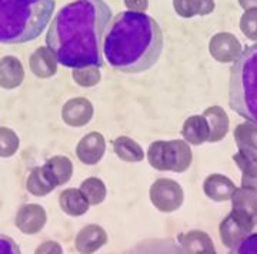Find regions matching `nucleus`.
I'll return each mask as SVG.
<instances>
[{
  "instance_id": "f257e3e1",
  "label": "nucleus",
  "mask_w": 257,
  "mask_h": 254,
  "mask_svg": "<svg viewBox=\"0 0 257 254\" xmlns=\"http://www.w3.org/2000/svg\"><path fill=\"white\" fill-rule=\"evenodd\" d=\"M111 10L103 0H74L57 12L46 35L47 49L66 67H100Z\"/></svg>"
},
{
  "instance_id": "f03ea898",
  "label": "nucleus",
  "mask_w": 257,
  "mask_h": 254,
  "mask_svg": "<svg viewBox=\"0 0 257 254\" xmlns=\"http://www.w3.org/2000/svg\"><path fill=\"white\" fill-rule=\"evenodd\" d=\"M162 52V29L155 19L143 12H121L104 32L103 55L117 72H146L157 63Z\"/></svg>"
},
{
  "instance_id": "7ed1b4c3",
  "label": "nucleus",
  "mask_w": 257,
  "mask_h": 254,
  "mask_svg": "<svg viewBox=\"0 0 257 254\" xmlns=\"http://www.w3.org/2000/svg\"><path fill=\"white\" fill-rule=\"evenodd\" d=\"M55 6L56 0H0V43L18 45L40 36Z\"/></svg>"
},
{
  "instance_id": "20e7f679",
  "label": "nucleus",
  "mask_w": 257,
  "mask_h": 254,
  "mask_svg": "<svg viewBox=\"0 0 257 254\" xmlns=\"http://www.w3.org/2000/svg\"><path fill=\"white\" fill-rule=\"evenodd\" d=\"M229 103L240 117L257 123V45L247 47L234 60L230 70Z\"/></svg>"
},
{
  "instance_id": "39448f33",
  "label": "nucleus",
  "mask_w": 257,
  "mask_h": 254,
  "mask_svg": "<svg viewBox=\"0 0 257 254\" xmlns=\"http://www.w3.org/2000/svg\"><path fill=\"white\" fill-rule=\"evenodd\" d=\"M147 160L160 172H186L192 164V149L186 140H157L149 147Z\"/></svg>"
},
{
  "instance_id": "423d86ee",
  "label": "nucleus",
  "mask_w": 257,
  "mask_h": 254,
  "mask_svg": "<svg viewBox=\"0 0 257 254\" xmlns=\"http://www.w3.org/2000/svg\"><path fill=\"white\" fill-rule=\"evenodd\" d=\"M257 224V216L247 210L233 207L220 223V237L223 244L231 248L240 240L253 233Z\"/></svg>"
},
{
  "instance_id": "0eeeda50",
  "label": "nucleus",
  "mask_w": 257,
  "mask_h": 254,
  "mask_svg": "<svg viewBox=\"0 0 257 254\" xmlns=\"http://www.w3.org/2000/svg\"><path fill=\"white\" fill-rule=\"evenodd\" d=\"M150 200L157 210L172 213L183 206L184 191L182 186L172 179H159L150 187Z\"/></svg>"
},
{
  "instance_id": "6e6552de",
  "label": "nucleus",
  "mask_w": 257,
  "mask_h": 254,
  "mask_svg": "<svg viewBox=\"0 0 257 254\" xmlns=\"http://www.w3.org/2000/svg\"><path fill=\"white\" fill-rule=\"evenodd\" d=\"M209 50L213 59L221 63L234 62L241 55V43L231 33H217L210 39Z\"/></svg>"
},
{
  "instance_id": "1a4fd4ad",
  "label": "nucleus",
  "mask_w": 257,
  "mask_h": 254,
  "mask_svg": "<svg viewBox=\"0 0 257 254\" xmlns=\"http://www.w3.org/2000/svg\"><path fill=\"white\" fill-rule=\"evenodd\" d=\"M106 152V140L101 133H87L76 146V156L84 164H97Z\"/></svg>"
},
{
  "instance_id": "9d476101",
  "label": "nucleus",
  "mask_w": 257,
  "mask_h": 254,
  "mask_svg": "<svg viewBox=\"0 0 257 254\" xmlns=\"http://www.w3.org/2000/svg\"><path fill=\"white\" fill-rule=\"evenodd\" d=\"M47 221V214L40 204H26L18 210L16 226L26 234L39 233Z\"/></svg>"
},
{
  "instance_id": "9b49d317",
  "label": "nucleus",
  "mask_w": 257,
  "mask_h": 254,
  "mask_svg": "<svg viewBox=\"0 0 257 254\" xmlns=\"http://www.w3.org/2000/svg\"><path fill=\"white\" fill-rule=\"evenodd\" d=\"M93 104L84 97H74L66 101L62 109L64 123L72 127L86 126L93 118Z\"/></svg>"
},
{
  "instance_id": "f8f14e48",
  "label": "nucleus",
  "mask_w": 257,
  "mask_h": 254,
  "mask_svg": "<svg viewBox=\"0 0 257 254\" xmlns=\"http://www.w3.org/2000/svg\"><path fill=\"white\" fill-rule=\"evenodd\" d=\"M107 243V233L99 224L83 227L74 240V247L80 254H93Z\"/></svg>"
},
{
  "instance_id": "ddd939ff",
  "label": "nucleus",
  "mask_w": 257,
  "mask_h": 254,
  "mask_svg": "<svg viewBox=\"0 0 257 254\" xmlns=\"http://www.w3.org/2000/svg\"><path fill=\"white\" fill-rule=\"evenodd\" d=\"M236 184L231 179L223 174H210L203 182V191L204 194L213 201H227L231 199L233 193L236 191Z\"/></svg>"
},
{
  "instance_id": "4468645a",
  "label": "nucleus",
  "mask_w": 257,
  "mask_h": 254,
  "mask_svg": "<svg viewBox=\"0 0 257 254\" xmlns=\"http://www.w3.org/2000/svg\"><path fill=\"white\" fill-rule=\"evenodd\" d=\"M179 245L184 254H206L216 251L211 237L202 230H192L179 234Z\"/></svg>"
},
{
  "instance_id": "2eb2a0df",
  "label": "nucleus",
  "mask_w": 257,
  "mask_h": 254,
  "mask_svg": "<svg viewBox=\"0 0 257 254\" xmlns=\"http://www.w3.org/2000/svg\"><path fill=\"white\" fill-rule=\"evenodd\" d=\"M203 117L207 120L209 130H210L209 142L211 143L220 142L229 133V116L226 110L220 106H211L209 109H206L203 111Z\"/></svg>"
},
{
  "instance_id": "dca6fc26",
  "label": "nucleus",
  "mask_w": 257,
  "mask_h": 254,
  "mask_svg": "<svg viewBox=\"0 0 257 254\" xmlns=\"http://www.w3.org/2000/svg\"><path fill=\"white\" fill-rule=\"evenodd\" d=\"M124 254H184L172 238H150L138 243Z\"/></svg>"
},
{
  "instance_id": "f3484780",
  "label": "nucleus",
  "mask_w": 257,
  "mask_h": 254,
  "mask_svg": "<svg viewBox=\"0 0 257 254\" xmlns=\"http://www.w3.org/2000/svg\"><path fill=\"white\" fill-rule=\"evenodd\" d=\"M42 167L56 187L66 184L73 176V163L64 156H55L49 159Z\"/></svg>"
},
{
  "instance_id": "a211bd4d",
  "label": "nucleus",
  "mask_w": 257,
  "mask_h": 254,
  "mask_svg": "<svg viewBox=\"0 0 257 254\" xmlns=\"http://www.w3.org/2000/svg\"><path fill=\"white\" fill-rule=\"evenodd\" d=\"M234 140L239 152L247 157L257 159V123L246 121L234 129Z\"/></svg>"
},
{
  "instance_id": "6ab92c4d",
  "label": "nucleus",
  "mask_w": 257,
  "mask_h": 254,
  "mask_svg": "<svg viewBox=\"0 0 257 254\" xmlns=\"http://www.w3.org/2000/svg\"><path fill=\"white\" fill-rule=\"evenodd\" d=\"M209 135H210L209 124L207 120L203 117V114L186 118L182 127V136L190 145L199 146L203 145L204 142H209Z\"/></svg>"
},
{
  "instance_id": "aec40b11",
  "label": "nucleus",
  "mask_w": 257,
  "mask_h": 254,
  "mask_svg": "<svg viewBox=\"0 0 257 254\" xmlns=\"http://www.w3.org/2000/svg\"><path fill=\"white\" fill-rule=\"evenodd\" d=\"M59 203H60V207L64 213L72 217L82 216L90 207L89 201L84 197L80 189H74V187L62 191L60 197H59Z\"/></svg>"
},
{
  "instance_id": "412c9836",
  "label": "nucleus",
  "mask_w": 257,
  "mask_h": 254,
  "mask_svg": "<svg viewBox=\"0 0 257 254\" xmlns=\"http://www.w3.org/2000/svg\"><path fill=\"white\" fill-rule=\"evenodd\" d=\"M30 69L42 79L52 77L57 72V60L47 47H40L30 57Z\"/></svg>"
},
{
  "instance_id": "4be33fe9",
  "label": "nucleus",
  "mask_w": 257,
  "mask_h": 254,
  "mask_svg": "<svg viewBox=\"0 0 257 254\" xmlns=\"http://www.w3.org/2000/svg\"><path fill=\"white\" fill-rule=\"evenodd\" d=\"M113 152L123 162L136 163L145 159V152L138 142L127 136H120L113 140Z\"/></svg>"
},
{
  "instance_id": "5701e85b",
  "label": "nucleus",
  "mask_w": 257,
  "mask_h": 254,
  "mask_svg": "<svg viewBox=\"0 0 257 254\" xmlns=\"http://www.w3.org/2000/svg\"><path fill=\"white\" fill-rule=\"evenodd\" d=\"M25 77L23 67L16 57H5L0 60V86L12 89L19 86Z\"/></svg>"
},
{
  "instance_id": "b1692460",
  "label": "nucleus",
  "mask_w": 257,
  "mask_h": 254,
  "mask_svg": "<svg viewBox=\"0 0 257 254\" xmlns=\"http://www.w3.org/2000/svg\"><path fill=\"white\" fill-rule=\"evenodd\" d=\"M176 13L182 18L206 16L214 10L213 0H173Z\"/></svg>"
},
{
  "instance_id": "393cba45",
  "label": "nucleus",
  "mask_w": 257,
  "mask_h": 254,
  "mask_svg": "<svg viewBox=\"0 0 257 254\" xmlns=\"http://www.w3.org/2000/svg\"><path fill=\"white\" fill-rule=\"evenodd\" d=\"M26 187L33 196H39V197L46 196L56 189V186L49 179V176L43 170V167H35L30 172Z\"/></svg>"
},
{
  "instance_id": "a878e982",
  "label": "nucleus",
  "mask_w": 257,
  "mask_h": 254,
  "mask_svg": "<svg viewBox=\"0 0 257 254\" xmlns=\"http://www.w3.org/2000/svg\"><path fill=\"white\" fill-rule=\"evenodd\" d=\"M233 160L241 172V186L257 190V159L247 157L241 152H237L233 156Z\"/></svg>"
},
{
  "instance_id": "bb28decb",
  "label": "nucleus",
  "mask_w": 257,
  "mask_h": 254,
  "mask_svg": "<svg viewBox=\"0 0 257 254\" xmlns=\"http://www.w3.org/2000/svg\"><path fill=\"white\" fill-rule=\"evenodd\" d=\"M80 191L84 194L90 206H97L106 199V186L97 177H89L80 184Z\"/></svg>"
},
{
  "instance_id": "cd10ccee",
  "label": "nucleus",
  "mask_w": 257,
  "mask_h": 254,
  "mask_svg": "<svg viewBox=\"0 0 257 254\" xmlns=\"http://www.w3.org/2000/svg\"><path fill=\"white\" fill-rule=\"evenodd\" d=\"M231 206L244 209L257 216V190L251 187L241 186L240 189H236V191L231 196Z\"/></svg>"
},
{
  "instance_id": "c85d7f7f",
  "label": "nucleus",
  "mask_w": 257,
  "mask_h": 254,
  "mask_svg": "<svg viewBox=\"0 0 257 254\" xmlns=\"http://www.w3.org/2000/svg\"><path fill=\"white\" fill-rule=\"evenodd\" d=\"M73 79L82 87H93L99 84L101 80V74L99 67L96 66H86L73 69Z\"/></svg>"
},
{
  "instance_id": "c756f323",
  "label": "nucleus",
  "mask_w": 257,
  "mask_h": 254,
  "mask_svg": "<svg viewBox=\"0 0 257 254\" xmlns=\"http://www.w3.org/2000/svg\"><path fill=\"white\" fill-rule=\"evenodd\" d=\"M19 147V139L16 133L6 127H0V156L9 157L15 155Z\"/></svg>"
},
{
  "instance_id": "7c9ffc66",
  "label": "nucleus",
  "mask_w": 257,
  "mask_h": 254,
  "mask_svg": "<svg viewBox=\"0 0 257 254\" xmlns=\"http://www.w3.org/2000/svg\"><path fill=\"white\" fill-rule=\"evenodd\" d=\"M240 30L247 39L257 42V9H248L243 13L240 19Z\"/></svg>"
},
{
  "instance_id": "2f4dec72",
  "label": "nucleus",
  "mask_w": 257,
  "mask_h": 254,
  "mask_svg": "<svg viewBox=\"0 0 257 254\" xmlns=\"http://www.w3.org/2000/svg\"><path fill=\"white\" fill-rule=\"evenodd\" d=\"M229 254H257V233H250L230 248Z\"/></svg>"
},
{
  "instance_id": "473e14b6",
  "label": "nucleus",
  "mask_w": 257,
  "mask_h": 254,
  "mask_svg": "<svg viewBox=\"0 0 257 254\" xmlns=\"http://www.w3.org/2000/svg\"><path fill=\"white\" fill-rule=\"evenodd\" d=\"M0 254H22V251L13 238L0 234Z\"/></svg>"
},
{
  "instance_id": "72a5a7b5",
  "label": "nucleus",
  "mask_w": 257,
  "mask_h": 254,
  "mask_svg": "<svg viewBox=\"0 0 257 254\" xmlns=\"http://www.w3.org/2000/svg\"><path fill=\"white\" fill-rule=\"evenodd\" d=\"M35 254H63V248L57 241H45L36 248Z\"/></svg>"
},
{
  "instance_id": "f704fd0d",
  "label": "nucleus",
  "mask_w": 257,
  "mask_h": 254,
  "mask_svg": "<svg viewBox=\"0 0 257 254\" xmlns=\"http://www.w3.org/2000/svg\"><path fill=\"white\" fill-rule=\"evenodd\" d=\"M124 6L132 12H146L149 0H124Z\"/></svg>"
},
{
  "instance_id": "c9c22d12",
  "label": "nucleus",
  "mask_w": 257,
  "mask_h": 254,
  "mask_svg": "<svg viewBox=\"0 0 257 254\" xmlns=\"http://www.w3.org/2000/svg\"><path fill=\"white\" fill-rule=\"evenodd\" d=\"M239 3L243 9H257V0H239Z\"/></svg>"
},
{
  "instance_id": "e433bc0d",
  "label": "nucleus",
  "mask_w": 257,
  "mask_h": 254,
  "mask_svg": "<svg viewBox=\"0 0 257 254\" xmlns=\"http://www.w3.org/2000/svg\"><path fill=\"white\" fill-rule=\"evenodd\" d=\"M206 254H217L216 251H210V253H206Z\"/></svg>"
}]
</instances>
